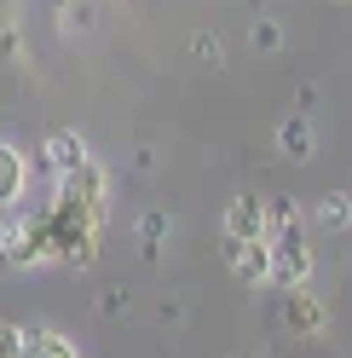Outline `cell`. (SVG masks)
Instances as JSON below:
<instances>
[{"label":"cell","instance_id":"cell-1","mask_svg":"<svg viewBox=\"0 0 352 358\" xmlns=\"http://www.w3.org/2000/svg\"><path fill=\"white\" fill-rule=\"evenodd\" d=\"M41 220H47V260H58V266H93L98 260V220L81 203L52 196V208Z\"/></svg>","mask_w":352,"mask_h":358},{"label":"cell","instance_id":"cell-2","mask_svg":"<svg viewBox=\"0 0 352 358\" xmlns=\"http://www.w3.org/2000/svg\"><path fill=\"white\" fill-rule=\"evenodd\" d=\"M266 255H272V278L277 289H306L312 283V243L300 237V226H277L266 231Z\"/></svg>","mask_w":352,"mask_h":358},{"label":"cell","instance_id":"cell-3","mask_svg":"<svg viewBox=\"0 0 352 358\" xmlns=\"http://www.w3.org/2000/svg\"><path fill=\"white\" fill-rule=\"evenodd\" d=\"M58 196H70V203H81L87 214L104 226V214H110V173L98 168V162H87V168H75L70 179H58Z\"/></svg>","mask_w":352,"mask_h":358},{"label":"cell","instance_id":"cell-4","mask_svg":"<svg viewBox=\"0 0 352 358\" xmlns=\"http://www.w3.org/2000/svg\"><path fill=\"white\" fill-rule=\"evenodd\" d=\"M219 249H226V266L237 272V283H266L272 278V255H266V237H249V243H237V237H226L219 243Z\"/></svg>","mask_w":352,"mask_h":358},{"label":"cell","instance_id":"cell-5","mask_svg":"<svg viewBox=\"0 0 352 358\" xmlns=\"http://www.w3.org/2000/svg\"><path fill=\"white\" fill-rule=\"evenodd\" d=\"M219 231H226V237H237V243L266 237V196H254V191L231 196V203H226V220H219Z\"/></svg>","mask_w":352,"mask_h":358},{"label":"cell","instance_id":"cell-6","mask_svg":"<svg viewBox=\"0 0 352 358\" xmlns=\"http://www.w3.org/2000/svg\"><path fill=\"white\" fill-rule=\"evenodd\" d=\"M41 162H47L52 179H70L75 168L93 162V156H87V139H81V133H52V139L41 145Z\"/></svg>","mask_w":352,"mask_h":358},{"label":"cell","instance_id":"cell-7","mask_svg":"<svg viewBox=\"0 0 352 358\" xmlns=\"http://www.w3.org/2000/svg\"><path fill=\"white\" fill-rule=\"evenodd\" d=\"M277 150L289 156V162H312L318 133H312V122H306V110H289V116L277 122Z\"/></svg>","mask_w":352,"mask_h":358},{"label":"cell","instance_id":"cell-8","mask_svg":"<svg viewBox=\"0 0 352 358\" xmlns=\"http://www.w3.org/2000/svg\"><path fill=\"white\" fill-rule=\"evenodd\" d=\"M283 324H289L295 335H323V306L312 301V289H283Z\"/></svg>","mask_w":352,"mask_h":358},{"label":"cell","instance_id":"cell-9","mask_svg":"<svg viewBox=\"0 0 352 358\" xmlns=\"http://www.w3.org/2000/svg\"><path fill=\"white\" fill-rule=\"evenodd\" d=\"M29 191V162L17 145H0V208H12L17 196Z\"/></svg>","mask_w":352,"mask_h":358},{"label":"cell","instance_id":"cell-10","mask_svg":"<svg viewBox=\"0 0 352 358\" xmlns=\"http://www.w3.org/2000/svg\"><path fill=\"white\" fill-rule=\"evenodd\" d=\"M24 358H81L70 341H64L58 329H47V324H35V329H24Z\"/></svg>","mask_w":352,"mask_h":358},{"label":"cell","instance_id":"cell-11","mask_svg":"<svg viewBox=\"0 0 352 358\" xmlns=\"http://www.w3.org/2000/svg\"><path fill=\"white\" fill-rule=\"evenodd\" d=\"M168 237H173V220H168L162 208H145V214H139V249H145V260H156Z\"/></svg>","mask_w":352,"mask_h":358},{"label":"cell","instance_id":"cell-12","mask_svg":"<svg viewBox=\"0 0 352 358\" xmlns=\"http://www.w3.org/2000/svg\"><path fill=\"white\" fill-rule=\"evenodd\" d=\"M318 220H323L329 231H341V226H352V196H346V191H329L323 203H318Z\"/></svg>","mask_w":352,"mask_h":358},{"label":"cell","instance_id":"cell-13","mask_svg":"<svg viewBox=\"0 0 352 358\" xmlns=\"http://www.w3.org/2000/svg\"><path fill=\"white\" fill-rule=\"evenodd\" d=\"M249 41H254L260 52H277L283 47V24H277V17H260V24L249 29Z\"/></svg>","mask_w":352,"mask_h":358},{"label":"cell","instance_id":"cell-14","mask_svg":"<svg viewBox=\"0 0 352 358\" xmlns=\"http://www.w3.org/2000/svg\"><path fill=\"white\" fill-rule=\"evenodd\" d=\"M0 358H24V329L17 324H0Z\"/></svg>","mask_w":352,"mask_h":358},{"label":"cell","instance_id":"cell-15","mask_svg":"<svg viewBox=\"0 0 352 358\" xmlns=\"http://www.w3.org/2000/svg\"><path fill=\"white\" fill-rule=\"evenodd\" d=\"M93 24V6H87V0H70V6H64V29H87Z\"/></svg>","mask_w":352,"mask_h":358},{"label":"cell","instance_id":"cell-16","mask_svg":"<svg viewBox=\"0 0 352 358\" xmlns=\"http://www.w3.org/2000/svg\"><path fill=\"white\" fill-rule=\"evenodd\" d=\"M191 52L203 58V64H219V41H214V35H196V41H191Z\"/></svg>","mask_w":352,"mask_h":358}]
</instances>
